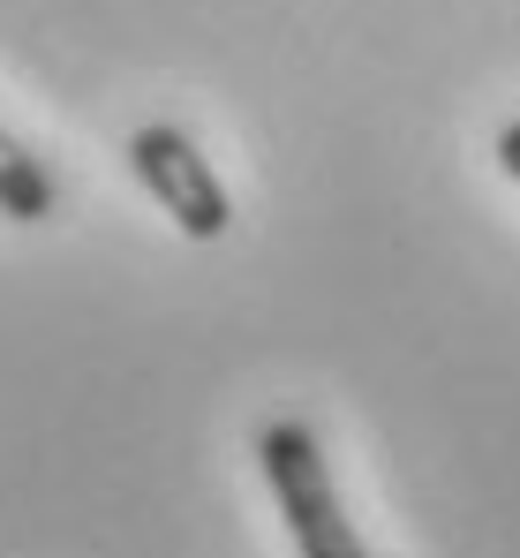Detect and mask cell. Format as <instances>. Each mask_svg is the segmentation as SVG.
Masks as SVG:
<instances>
[{
  "mask_svg": "<svg viewBox=\"0 0 520 558\" xmlns=\"http://www.w3.org/2000/svg\"><path fill=\"white\" fill-rule=\"evenodd\" d=\"M257 468L271 483V498H279V521H287L302 558H370V544L354 536L340 490H332V468H325V446H317L310 423H264Z\"/></svg>",
  "mask_w": 520,
  "mask_h": 558,
  "instance_id": "1",
  "label": "cell"
},
{
  "mask_svg": "<svg viewBox=\"0 0 520 558\" xmlns=\"http://www.w3.org/2000/svg\"><path fill=\"white\" fill-rule=\"evenodd\" d=\"M498 167L520 182V121H506V129H498Z\"/></svg>",
  "mask_w": 520,
  "mask_h": 558,
  "instance_id": "4",
  "label": "cell"
},
{
  "mask_svg": "<svg viewBox=\"0 0 520 558\" xmlns=\"http://www.w3.org/2000/svg\"><path fill=\"white\" fill-rule=\"evenodd\" d=\"M0 219H15V227H38V219H53V174L0 129Z\"/></svg>",
  "mask_w": 520,
  "mask_h": 558,
  "instance_id": "3",
  "label": "cell"
},
{
  "mask_svg": "<svg viewBox=\"0 0 520 558\" xmlns=\"http://www.w3.org/2000/svg\"><path fill=\"white\" fill-rule=\"evenodd\" d=\"M129 174L152 189L159 211H173V227H181L189 242H219V234L234 227L227 182L211 174V159L196 151V136L173 129V121H152V129L129 136Z\"/></svg>",
  "mask_w": 520,
  "mask_h": 558,
  "instance_id": "2",
  "label": "cell"
}]
</instances>
